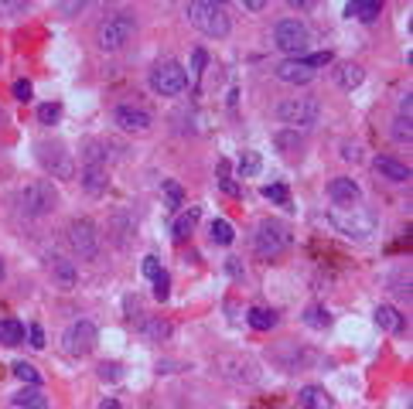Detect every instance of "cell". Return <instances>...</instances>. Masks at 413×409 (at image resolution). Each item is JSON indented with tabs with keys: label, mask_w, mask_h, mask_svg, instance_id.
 I'll use <instances>...</instances> for the list:
<instances>
[{
	"label": "cell",
	"mask_w": 413,
	"mask_h": 409,
	"mask_svg": "<svg viewBox=\"0 0 413 409\" xmlns=\"http://www.w3.org/2000/svg\"><path fill=\"white\" fill-rule=\"evenodd\" d=\"M18 204L24 215H31V219H41V215H52L55 204H58V187L52 181H45V178H38L31 185H24L18 191Z\"/></svg>",
	"instance_id": "3957f363"
},
{
	"label": "cell",
	"mask_w": 413,
	"mask_h": 409,
	"mask_svg": "<svg viewBox=\"0 0 413 409\" xmlns=\"http://www.w3.org/2000/svg\"><path fill=\"white\" fill-rule=\"evenodd\" d=\"M134 34H137V17L130 14V11H113V14H106V21L100 24L96 41H100L103 51H117V48H123Z\"/></svg>",
	"instance_id": "277c9868"
},
{
	"label": "cell",
	"mask_w": 413,
	"mask_h": 409,
	"mask_svg": "<svg viewBox=\"0 0 413 409\" xmlns=\"http://www.w3.org/2000/svg\"><path fill=\"white\" fill-rule=\"evenodd\" d=\"M113 123L120 126L123 133H147L151 130V113L144 109V106H134V102H123L113 109Z\"/></svg>",
	"instance_id": "7c38bea8"
},
{
	"label": "cell",
	"mask_w": 413,
	"mask_h": 409,
	"mask_svg": "<svg viewBox=\"0 0 413 409\" xmlns=\"http://www.w3.org/2000/svg\"><path fill=\"white\" fill-rule=\"evenodd\" d=\"M259 168H263L259 153L242 151V157H240V174H242V178H253V174H259Z\"/></svg>",
	"instance_id": "e575fe53"
},
{
	"label": "cell",
	"mask_w": 413,
	"mask_h": 409,
	"mask_svg": "<svg viewBox=\"0 0 413 409\" xmlns=\"http://www.w3.org/2000/svg\"><path fill=\"white\" fill-rule=\"evenodd\" d=\"M198 215H202V212H198V204H191L188 212H181V215L174 219V239H178V242H181V239H188L191 232H195V225H198Z\"/></svg>",
	"instance_id": "cb8c5ba5"
},
{
	"label": "cell",
	"mask_w": 413,
	"mask_h": 409,
	"mask_svg": "<svg viewBox=\"0 0 413 409\" xmlns=\"http://www.w3.org/2000/svg\"><path fill=\"white\" fill-rule=\"evenodd\" d=\"M274 143L284 153H301V147H304V136L297 133V130H280V133L274 136Z\"/></svg>",
	"instance_id": "484cf974"
},
{
	"label": "cell",
	"mask_w": 413,
	"mask_h": 409,
	"mask_svg": "<svg viewBox=\"0 0 413 409\" xmlns=\"http://www.w3.org/2000/svg\"><path fill=\"white\" fill-rule=\"evenodd\" d=\"M311 68H318V65H331V51H314V55H308L304 58Z\"/></svg>",
	"instance_id": "7bdbcfd3"
},
{
	"label": "cell",
	"mask_w": 413,
	"mask_h": 409,
	"mask_svg": "<svg viewBox=\"0 0 413 409\" xmlns=\"http://www.w3.org/2000/svg\"><path fill=\"white\" fill-rule=\"evenodd\" d=\"M372 168H376V174L379 178H386V181H396V185H399V181H410V168L399 164L396 157H386V153H382V157L372 160Z\"/></svg>",
	"instance_id": "2e32d148"
},
{
	"label": "cell",
	"mask_w": 413,
	"mask_h": 409,
	"mask_svg": "<svg viewBox=\"0 0 413 409\" xmlns=\"http://www.w3.org/2000/svg\"><path fill=\"white\" fill-rule=\"evenodd\" d=\"M185 85H188L185 65H178V62H157L151 68V89H154L157 96H181Z\"/></svg>",
	"instance_id": "ba28073f"
},
{
	"label": "cell",
	"mask_w": 413,
	"mask_h": 409,
	"mask_svg": "<svg viewBox=\"0 0 413 409\" xmlns=\"http://www.w3.org/2000/svg\"><path fill=\"white\" fill-rule=\"evenodd\" d=\"M96 341H100V327H96V324L92 321H75V324H69L62 344H65L69 355H89V351L96 348Z\"/></svg>",
	"instance_id": "8fae6325"
},
{
	"label": "cell",
	"mask_w": 413,
	"mask_h": 409,
	"mask_svg": "<svg viewBox=\"0 0 413 409\" xmlns=\"http://www.w3.org/2000/svg\"><path fill=\"white\" fill-rule=\"evenodd\" d=\"M38 160L52 178H72L75 174V160L62 143H38Z\"/></svg>",
	"instance_id": "30bf717a"
},
{
	"label": "cell",
	"mask_w": 413,
	"mask_h": 409,
	"mask_svg": "<svg viewBox=\"0 0 413 409\" xmlns=\"http://www.w3.org/2000/svg\"><path fill=\"white\" fill-rule=\"evenodd\" d=\"M304 324H308V327H314V331H325L328 324H331V314H328L321 304H311L308 310H304Z\"/></svg>",
	"instance_id": "83f0119b"
},
{
	"label": "cell",
	"mask_w": 413,
	"mask_h": 409,
	"mask_svg": "<svg viewBox=\"0 0 413 409\" xmlns=\"http://www.w3.org/2000/svg\"><path fill=\"white\" fill-rule=\"evenodd\" d=\"M232 239H236V229H232L229 222H225V219H215V222H212V242H219V246H229Z\"/></svg>",
	"instance_id": "4dcf8cb0"
},
{
	"label": "cell",
	"mask_w": 413,
	"mask_h": 409,
	"mask_svg": "<svg viewBox=\"0 0 413 409\" xmlns=\"http://www.w3.org/2000/svg\"><path fill=\"white\" fill-rule=\"evenodd\" d=\"M100 409H120V403H117V399H103V403H100Z\"/></svg>",
	"instance_id": "681fc988"
},
{
	"label": "cell",
	"mask_w": 413,
	"mask_h": 409,
	"mask_svg": "<svg viewBox=\"0 0 413 409\" xmlns=\"http://www.w3.org/2000/svg\"><path fill=\"white\" fill-rule=\"evenodd\" d=\"M291 7L294 11H308V7H314V4H311V0H291Z\"/></svg>",
	"instance_id": "c3c4849f"
},
{
	"label": "cell",
	"mask_w": 413,
	"mask_h": 409,
	"mask_svg": "<svg viewBox=\"0 0 413 409\" xmlns=\"http://www.w3.org/2000/svg\"><path fill=\"white\" fill-rule=\"evenodd\" d=\"M106 157H109V151H106V143H86V151H82V168H106Z\"/></svg>",
	"instance_id": "d4e9b609"
},
{
	"label": "cell",
	"mask_w": 413,
	"mask_h": 409,
	"mask_svg": "<svg viewBox=\"0 0 413 409\" xmlns=\"http://www.w3.org/2000/svg\"><path fill=\"white\" fill-rule=\"evenodd\" d=\"M14 406L18 409H48V396L41 389H35V386H28V389H21L14 396Z\"/></svg>",
	"instance_id": "603a6c76"
},
{
	"label": "cell",
	"mask_w": 413,
	"mask_h": 409,
	"mask_svg": "<svg viewBox=\"0 0 413 409\" xmlns=\"http://www.w3.org/2000/svg\"><path fill=\"white\" fill-rule=\"evenodd\" d=\"M246 321H250L253 331H274L280 317H277V310H270V307H250L246 310Z\"/></svg>",
	"instance_id": "7402d4cb"
},
{
	"label": "cell",
	"mask_w": 413,
	"mask_h": 409,
	"mask_svg": "<svg viewBox=\"0 0 413 409\" xmlns=\"http://www.w3.org/2000/svg\"><path fill=\"white\" fill-rule=\"evenodd\" d=\"M342 157H345V160H362V151H359V147H352V143H345Z\"/></svg>",
	"instance_id": "f6af8a7d"
},
{
	"label": "cell",
	"mask_w": 413,
	"mask_h": 409,
	"mask_svg": "<svg viewBox=\"0 0 413 409\" xmlns=\"http://www.w3.org/2000/svg\"><path fill=\"white\" fill-rule=\"evenodd\" d=\"M362 79H365V72H362V65H342L338 68V85L342 89H355V85H362Z\"/></svg>",
	"instance_id": "f1b7e54d"
},
{
	"label": "cell",
	"mask_w": 413,
	"mask_h": 409,
	"mask_svg": "<svg viewBox=\"0 0 413 409\" xmlns=\"http://www.w3.org/2000/svg\"><path fill=\"white\" fill-rule=\"evenodd\" d=\"M58 119H62V106H58V102H41V106H38V123L55 126Z\"/></svg>",
	"instance_id": "836d02e7"
},
{
	"label": "cell",
	"mask_w": 413,
	"mask_h": 409,
	"mask_svg": "<svg viewBox=\"0 0 413 409\" xmlns=\"http://www.w3.org/2000/svg\"><path fill=\"white\" fill-rule=\"evenodd\" d=\"M393 140H399V143H410V140H413L410 116H396L393 119Z\"/></svg>",
	"instance_id": "8d00e7d4"
},
{
	"label": "cell",
	"mask_w": 413,
	"mask_h": 409,
	"mask_svg": "<svg viewBox=\"0 0 413 409\" xmlns=\"http://www.w3.org/2000/svg\"><path fill=\"white\" fill-rule=\"evenodd\" d=\"M274 45L284 51V55L301 58V55L311 48V28L304 21H297V17H284V21L274 28Z\"/></svg>",
	"instance_id": "8992f818"
},
{
	"label": "cell",
	"mask_w": 413,
	"mask_h": 409,
	"mask_svg": "<svg viewBox=\"0 0 413 409\" xmlns=\"http://www.w3.org/2000/svg\"><path fill=\"white\" fill-rule=\"evenodd\" d=\"M31 92H35V89H31L28 79H18V82H14V99H18V102H28V99H31Z\"/></svg>",
	"instance_id": "60d3db41"
},
{
	"label": "cell",
	"mask_w": 413,
	"mask_h": 409,
	"mask_svg": "<svg viewBox=\"0 0 413 409\" xmlns=\"http://www.w3.org/2000/svg\"><path fill=\"white\" fill-rule=\"evenodd\" d=\"M79 185L86 187L89 195H103L109 187V174H106V168H82L79 170Z\"/></svg>",
	"instance_id": "ffe728a7"
},
{
	"label": "cell",
	"mask_w": 413,
	"mask_h": 409,
	"mask_svg": "<svg viewBox=\"0 0 413 409\" xmlns=\"http://www.w3.org/2000/svg\"><path fill=\"white\" fill-rule=\"evenodd\" d=\"M274 75L287 85H308L314 79V68L304 58H284L280 65H274Z\"/></svg>",
	"instance_id": "5bb4252c"
},
{
	"label": "cell",
	"mask_w": 413,
	"mask_h": 409,
	"mask_svg": "<svg viewBox=\"0 0 413 409\" xmlns=\"http://www.w3.org/2000/svg\"><path fill=\"white\" fill-rule=\"evenodd\" d=\"M263 198L274 204H284V208H291V191H287V185H267L263 187Z\"/></svg>",
	"instance_id": "1f68e13d"
},
{
	"label": "cell",
	"mask_w": 413,
	"mask_h": 409,
	"mask_svg": "<svg viewBox=\"0 0 413 409\" xmlns=\"http://www.w3.org/2000/svg\"><path fill=\"white\" fill-rule=\"evenodd\" d=\"M134 236V219L127 215V212H113V219H109V239L117 242V246H127Z\"/></svg>",
	"instance_id": "44dd1931"
},
{
	"label": "cell",
	"mask_w": 413,
	"mask_h": 409,
	"mask_svg": "<svg viewBox=\"0 0 413 409\" xmlns=\"http://www.w3.org/2000/svg\"><path fill=\"white\" fill-rule=\"evenodd\" d=\"M219 185H222V191H225V195H240V185H236L232 178H222Z\"/></svg>",
	"instance_id": "bcb514c9"
},
{
	"label": "cell",
	"mask_w": 413,
	"mask_h": 409,
	"mask_svg": "<svg viewBox=\"0 0 413 409\" xmlns=\"http://www.w3.org/2000/svg\"><path fill=\"white\" fill-rule=\"evenodd\" d=\"M379 14H382V4L379 0H348L345 4V17H355V21H379Z\"/></svg>",
	"instance_id": "ac0fdd59"
},
{
	"label": "cell",
	"mask_w": 413,
	"mask_h": 409,
	"mask_svg": "<svg viewBox=\"0 0 413 409\" xmlns=\"http://www.w3.org/2000/svg\"><path fill=\"white\" fill-rule=\"evenodd\" d=\"M225 270H229V276H236V280L242 276V266L236 263V259H229V266H225Z\"/></svg>",
	"instance_id": "7dc6e473"
},
{
	"label": "cell",
	"mask_w": 413,
	"mask_h": 409,
	"mask_svg": "<svg viewBox=\"0 0 413 409\" xmlns=\"http://www.w3.org/2000/svg\"><path fill=\"white\" fill-rule=\"evenodd\" d=\"M144 334L151 341H164V338H171V324L161 321V317H151V321L144 324Z\"/></svg>",
	"instance_id": "f546056e"
},
{
	"label": "cell",
	"mask_w": 413,
	"mask_h": 409,
	"mask_svg": "<svg viewBox=\"0 0 413 409\" xmlns=\"http://www.w3.org/2000/svg\"><path fill=\"white\" fill-rule=\"evenodd\" d=\"M205 65H208L205 48H195V51H191V72H195V75H202V72H205Z\"/></svg>",
	"instance_id": "ab89813d"
},
{
	"label": "cell",
	"mask_w": 413,
	"mask_h": 409,
	"mask_svg": "<svg viewBox=\"0 0 413 409\" xmlns=\"http://www.w3.org/2000/svg\"><path fill=\"white\" fill-rule=\"evenodd\" d=\"M318 116H321V106L308 96H291L277 106V119L287 123V130H308L318 123Z\"/></svg>",
	"instance_id": "52a82bcc"
},
{
	"label": "cell",
	"mask_w": 413,
	"mask_h": 409,
	"mask_svg": "<svg viewBox=\"0 0 413 409\" xmlns=\"http://www.w3.org/2000/svg\"><path fill=\"white\" fill-rule=\"evenodd\" d=\"M297 406L301 409H331V396L321 386H304L297 392Z\"/></svg>",
	"instance_id": "d6986e66"
},
{
	"label": "cell",
	"mask_w": 413,
	"mask_h": 409,
	"mask_svg": "<svg viewBox=\"0 0 413 409\" xmlns=\"http://www.w3.org/2000/svg\"><path fill=\"white\" fill-rule=\"evenodd\" d=\"M325 222L348 239H369L376 232V215L362 212L359 204L355 208H331V212H325Z\"/></svg>",
	"instance_id": "6da1fadb"
},
{
	"label": "cell",
	"mask_w": 413,
	"mask_h": 409,
	"mask_svg": "<svg viewBox=\"0 0 413 409\" xmlns=\"http://www.w3.org/2000/svg\"><path fill=\"white\" fill-rule=\"evenodd\" d=\"M325 191H328V198L335 202V208H355L362 202V187L352 178H331Z\"/></svg>",
	"instance_id": "4fadbf2b"
},
{
	"label": "cell",
	"mask_w": 413,
	"mask_h": 409,
	"mask_svg": "<svg viewBox=\"0 0 413 409\" xmlns=\"http://www.w3.org/2000/svg\"><path fill=\"white\" fill-rule=\"evenodd\" d=\"M24 341V324L18 321H0V344H7V348H14Z\"/></svg>",
	"instance_id": "4316f807"
},
{
	"label": "cell",
	"mask_w": 413,
	"mask_h": 409,
	"mask_svg": "<svg viewBox=\"0 0 413 409\" xmlns=\"http://www.w3.org/2000/svg\"><path fill=\"white\" fill-rule=\"evenodd\" d=\"M69 246L79 259H96L100 256V229L89 219H75L69 225Z\"/></svg>",
	"instance_id": "9c48e42d"
},
{
	"label": "cell",
	"mask_w": 413,
	"mask_h": 409,
	"mask_svg": "<svg viewBox=\"0 0 413 409\" xmlns=\"http://www.w3.org/2000/svg\"><path fill=\"white\" fill-rule=\"evenodd\" d=\"M188 21L208 38H225L232 31V21L225 14L222 4H212V0H191L188 4Z\"/></svg>",
	"instance_id": "7a4b0ae2"
},
{
	"label": "cell",
	"mask_w": 413,
	"mask_h": 409,
	"mask_svg": "<svg viewBox=\"0 0 413 409\" xmlns=\"http://www.w3.org/2000/svg\"><path fill=\"white\" fill-rule=\"evenodd\" d=\"M100 378H103V382H120L123 369L117 365V361H103V365H100Z\"/></svg>",
	"instance_id": "f35d334b"
},
{
	"label": "cell",
	"mask_w": 413,
	"mask_h": 409,
	"mask_svg": "<svg viewBox=\"0 0 413 409\" xmlns=\"http://www.w3.org/2000/svg\"><path fill=\"white\" fill-rule=\"evenodd\" d=\"M372 321H376V327L386 331V334H399V331H403V314L390 304H379L376 310H372Z\"/></svg>",
	"instance_id": "e0dca14e"
},
{
	"label": "cell",
	"mask_w": 413,
	"mask_h": 409,
	"mask_svg": "<svg viewBox=\"0 0 413 409\" xmlns=\"http://www.w3.org/2000/svg\"><path fill=\"white\" fill-rule=\"evenodd\" d=\"M48 273H52V283L58 290H72L79 283V270H75V263L65 259V256H48Z\"/></svg>",
	"instance_id": "9a60e30c"
},
{
	"label": "cell",
	"mask_w": 413,
	"mask_h": 409,
	"mask_svg": "<svg viewBox=\"0 0 413 409\" xmlns=\"http://www.w3.org/2000/svg\"><path fill=\"white\" fill-rule=\"evenodd\" d=\"M157 273H161V263H157V256H147V259H144V276H151V280H154Z\"/></svg>",
	"instance_id": "ee69618b"
},
{
	"label": "cell",
	"mask_w": 413,
	"mask_h": 409,
	"mask_svg": "<svg viewBox=\"0 0 413 409\" xmlns=\"http://www.w3.org/2000/svg\"><path fill=\"white\" fill-rule=\"evenodd\" d=\"M14 375H18L21 382H24V386H41V375H38V369L35 365H28V361H14Z\"/></svg>",
	"instance_id": "d6a6232c"
},
{
	"label": "cell",
	"mask_w": 413,
	"mask_h": 409,
	"mask_svg": "<svg viewBox=\"0 0 413 409\" xmlns=\"http://www.w3.org/2000/svg\"><path fill=\"white\" fill-rule=\"evenodd\" d=\"M28 344H31V348H45V331H41V324H31V327H28Z\"/></svg>",
	"instance_id": "b9f144b4"
},
{
	"label": "cell",
	"mask_w": 413,
	"mask_h": 409,
	"mask_svg": "<svg viewBox=\"0 0 413 409\" xmlns=\"http://www.w3.org/2000/svg\"><path fill=\"white\" fill-rule=\"evenodd\" d=\"M4 273H7V270H4V259H0V280H4Z\"/></svg>",
	"instance_id": "f907efd6"
},
{
	"label": "cell",
	"mask_w": 413,
	"mask_h": 409,
	"mask_svg": "<svg viewBox=\"0 0 413 409\" xmlns=\"http://www.w3.org/2000/svg\"><path fill=\"white\" fill-rule=\"evenodd\" d=\"M154 297L161 300V304H164V300L171 297V276H168L164 270H161V273L154 276Z\"/></svg>",
	"instance_id": "74e56055"
},
{
	"label": "cell",
	"mask_w": 413,
	"mask_h": 409,
	"mask_svg": "<svg viewBox=\"0 0 413 409\" xmlns=\"http://www.w3.org/2000/svg\"><path fill=\"white\" fill-rule=\"evenodd\" d=\"M161 191H164V204H168L171 212L185 204V195H181V187L174 185V181H164V185H161Z\"/></svg>",
	"instance_id": "d590c367"
},
{
	"label": "cell",
	"mask_w": 413,
	"mask_h": 409,
	"mask_svg": "<svg viewBox=\"0 0 413 409\" xmlns=\"http://www.w3.org/2000/svg\"><path fill=\"white\" fill-rule=\"evenodd\" d=\"M253 249L263 259H277L280 253L291 249V229L277 219H263L257 225V232H253Z\"/></svg>",
	"instance_id": "5b68a950"
}]
</instances>
